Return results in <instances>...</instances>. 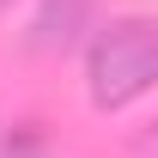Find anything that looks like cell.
Listing matches in <instances>:
<instances>
[{"instance_id": "1", "label": "cell", "mask_w": 158, "mask_h": 158, "mask_svg": "<svg viewBox=\"0 0 158 158\" xmlns=\"http://www.w3.org/2000/svg\"><path fill=\"white\" fill-rule=\"evenodd\" d=\"M158 79V31L152 19H116L91 43V103L98 110H128L146 98Z\"/></svg>"}, {"instance_id": "2", "label": "cell", "mask_w": 158, "mask_h": 158, "mask_svg": "<svg viewBox=\"0 0 158 158\" xmlns=\"http://www.w3.org/2000/svg\"><path fill=\"white\" fill-rule=\"evenodd\" d=\"M85 12H91V0H43L37 24H31V31H37L31 43H37V49H67L73 31L85 24Z\"/></svg>"}, {"instance_id": "3", "label": "cell", "mask_w": 158, "mask_h": 158, "mask_svg": "<svg viewBox=\"0 0 158 158\" xmlns=\"http://www.w3.org/2000/svg\"><path fill=\"white\" fill-rule=\"evenodd\" d=\"M0 6H6V0H0Z\"/></svg>"}]
</instances>
